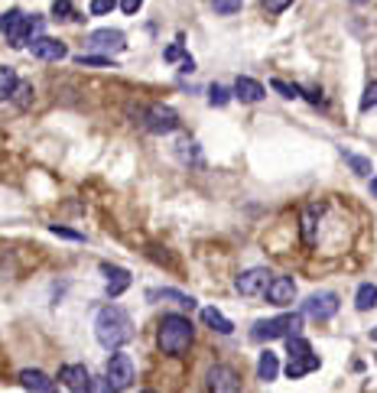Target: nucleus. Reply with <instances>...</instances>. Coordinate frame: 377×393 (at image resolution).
I'll return each mask as SVG.
<instances>
[{"label": "nucleus", "instance_id": "obj_36", "mask_svg": "<svg viewBox=\"0 0 377 393\" xmlns=\"http://www.w3.org/2000/svg\"><path fill=\"white\" fill-rule=\"evenodd\" d=\"M163 59H166V62H176V59H186V52H182V46L176 43V46H170L166 52H163Z\"/></svg>", "mask_w": 377, "mask_h": 393}, {"label": "nucleus", "instance_id": "obj_30", "mask_svg": "<svg viewBox=\"0 0 377 393\" xmlns=\"http://www.w3.org/2000/svg\"><path fill=\"white\" fill-rule=\"evenodd\" d=\"M270 88H274V91H280L283 98H300V94H302L296 84H286L283 78H274V82H270Z\"/></svg>", "mask_w": 377, "mask_h": 393}, {"label": "nucleus", "instance_id": "obj_38", "mask_svg": "<svg viewBox=\"0 0 377 393\" xmlns=\"http://www.w3.org/2000/svg\"><path fill=\"white\" fill-rule=\"evenodd\" d=\"M371 195H374V198H377V176H374V179H371Z\"/></svg>", "mask_w": 377, "mask_h": 393}, {"label": "nucleus", "instance_id": "obj_37", "mask_svg": "<svg viewBox=\"0 0 377 393\" xmlns=\"http://www.w3.org/2000/svg\"><path fill=\"white\" fill-rule=\"evenodd\" d=\"M140 7H143V0H121V10L127 13V17H133Z\"/></svg>", "mask_w": 377, "mask_h": 393}, {"label": "nucleus", "instance_id": "obj_18", "mask_svg": "<svg viewBox=\"0 0 377 393\" xmlns=\"http://www.w3.org/2000/svg\"><path fill=\"white\" fill-rule=\"evenodd\" d=\"M377 306V286L374 283H361L358 292H355V309L358 312H368Z\"/></svg>", "mask_w": 377, "mask_h": 393}, {"label": "nucleus", "instance_id": "obj_41", "mask_svg": "<svg viewBox=\"0 0 377 393\" xmlns=\"http://www.w3.org/2000/svg\"><path fill=\"white\" fill-rule=\"evenodd\" d=\"M140 393H156V390H140Z\"/></svg>", "mask_w": 377, "mask_h": 393}, {"label": "nucleus", "instance_id": "obj_11", "mask_svg": "<svg viewBox=\"0 0 377 393\" xmlns=\"http://www.w3.org/2000/svg\"><path fill=\"white\" fill-rule=\"evenodd\" d=\"M29 52L36 59H43V62H59V59L68 56L66 43H59V39H52V36H36L29 43Z\"/></svg>", "mask_w": 377, "mask_h": 393}, {"label": "nucleus", "instance_id": "obj_19", "mask_svg": "<svg viewBox=\"0 0 377 393\" xmlns=\"http://www.w3.org/2000/svg\"><path fill=\"white\" fill-rule=\"evenodd\" d=\"M276 374H280V361H276L274 351H264L260 361H257V377L260 380H276Z\"/></svg>", "mask_w": 377, "mask_h": 393}, {"label": "nucleus", "instance_id": "obj_5", "mask_svg": "<svg viewBox=\"0 0 377 393\" xmlns=\"http://www.w3.org/2000/svg\"><path fill=\"white\" fill-rule=\"evenodd\" d=\"M104 377H108V384H111L114 390H127V387L133 384V361H131V355L114 351L111 361H108V371H104Z\"/></svg>", "mask_w": 377, "mask_h": 393}, {"label": "nucleus", "instance_id": "obj_17", "mask_svg": "<svg viewBox=\"0 0 377 393\" xmlns=\"http://www.w3.org/2000/svg\"><path fill=\"white\" fill-rule=\"evenodd\" d=\"M202 322H205L212 332H218V335H231V332H235V322H231V318H225L218 309H212V306H208V309H202Z\"/></svg>", "mask_w": 377, "mask_h": 393}, {"label": "nucleus", "instance_id": "obj_8", "mask_svg": "<svg viewBox=\"0 0 377 393\" xmlns=\"http://www.w3.org/2000/svg\"><path fill=\"white\" fill-rule=\"evenodd\" d=\"M270 280H274V273L267 270V267H254V270H244L237 276L235 290L241 292V296H260V292H267Z\"/></svg>", "mask_w": 377, "mask_h": 393}, {"label": "nucleus", "instance_id": "obj_26", "mask_svg": "<svg viewBox=\"0 0 377 393\" xmlns=\"http://www.w3.org/2000/svg\"><path fill=\"white\" fill-rule=\"evenodd\" d=\"M212 7H215V13H221V17H231V13H237V10L244 7V0H212Z\"/></svg>", "mask_w": 377, "mask_h": 393}, {"label": "nucleus", "instance_id": "obj_23", "mask_svg": "<svg viewBox=\"0 0 377 393\" xmlns=\"http://www.w3.org/2000/svg\"><path fill=\"white\" fill-rule=\"evenodd\" d=\"M150 296L170 299V302H176V306H182V309H195V299H192V296H182V292H176V290H160V292H150Z\"/></svg>", "mask_w": 377, "mask_h": 393}, {"label": "nucleus", "instance_id": "obj_28", "mask_svg": "<svg viewBox=\"0 0 377 393\" xmlns=\"http://www.w3.org/2000/svg\"><path fill=\"white\" fill-rule=\"evenodd\" d=\"M228 101H231V94H228L221 84H212V88H208V104H212V107H225Z\"/></svg>", "mask_w": 377, "mask_h": 393}, {"label": "nucleus", "instance_id": "obj_25", "mask_svg": "<svg viewBox=\"0 0 377 393\" xmlns=\"http://www.w3.org/2000/svg\"><path fill=\"white\" fill-rule=\"evenodd\" d=\"M52 20H75L72 0H52Z\"/></svg>", "mask_w": 377, "mask_h": 393}, {"label": "nucleus", "instance_id": "obj_1", "mask_svg": "<svg viewBox=\"0 0 377 393\" xmlns=\"http://www.w3.org/2000/svg\"><path fill=\"white\" fill-rule=\"evenodd\" d=\"M94 335H98L101 348H108V351H121V348L133 338L131 316H127L121 306H104V309L94 316Z\"/></svg>", "mask_w": 377, "mask_h": 393}, {"label": "nucleus", "instance_id": "obj_34", "mask_svg": "<svg viewBox=\"0 0 377 393\" xmlns=\"http://www.w3.org/2000/svg\"><path fill=\"white\" fill-rule=\"evenodd\" d=\"M88 393H114V387L108 384V377H91V387Z\"/></svg>", "mask_w": 377, "mask_h": 393}, {"label": "nucleus", "instance_id": "obj_22", "mask_svg": "<svg viewBox=\"0 0 377 393\" xmlns=\"http://www.w3.org/2000/svg\"><path fill=\"white\" fill-rule=\"evenodd\" d=\"M33 98H36V88H33L29 82H20L17 91H13V104H17L20 111H27L29 104H33Z\"/></svg>", "mask_w": 377, "mask_h": 393}, {"label": "nucleus", "instance_id": "obj_35", "mask_svg": "<svg viewBox=\"0 0 377 393\" xmlns=\"http://www.w3.org/2000/svg\"><path fill=\"white\" fill-rule=\"evenodd\" d=\"M286 7H293V0H264V10H267V13H283Z\"/></svg>", "mask_w": 377, "mask_h": 393}, {"label": "nucleus", "instance_id": "obj_10", "mask_svg": "<svg viewBox=\"0 0 377 393\" xmlns=\"http://www.w3.org/2000/svg\"><path fill=\"white\" fill-rule=\"evenodd\" d=\"M59 384H66L68 393H88L91 374H88L85 364H66V367H59Z\"/></svg>", "mask_w": 377, "mask_h": 393}, {"label": "nucleus", "instance_id": "obj_6", "mask_svg": "<svg viewBox=\"0 0 377 393\" xmlns=\"http://www.w3.org/2000/svg\"><path fill=\"white\" fill-rule=\"evenodd\" d=\"M205 390L208 393H241V377H237L235 367L215 364L205 374Z\"/></svg>", "mask_w": 377, "mask_h": 393}, {"label": "nucleus", "instance_id": "obj_14", "mask_svg": "<svg viewBox=\"0 0 377 393\" xmlns=\"http://www.w3.org/2000/svg\"><path fill=\"white\" fill-rule=\"evenodd\" d=\"M235 98H237L241 104H257L260 98H264V84L254 82V78H244V75H241V78L235 82Z\"/></svg>", "mask_w": 377, "mask_h": 393}, {"label": "nucleus", "instance_id": "obj_3", "mask_svg": "<svg viewBox=\"0 0 377 393\" xmlns=\"http://www.w3.org/2000/svg\"><path fill=\"white\" fill-rule=\"evenodd\" d=\"M302 328V316L300 312H293V316H276V318H264V322H257L251 338L254 341H274V338H290V335H300Z\"/></svg>", "mask_w": 377, "mask_h": 393}, {"label": "nucleus", "instance_id": "obj_16", "mask_svg": "<svg viewBox=\"0 0 377 393\" xmlns=\"http://www.w3.org/2000/svg\"><path fill=\"white\" fill-rule=\"evenodd\" d=\"M104 273H108V296H111V299H117V296L131 286V273L117 270V267H104Z\"/></svg>", "mask_w": 377, "mask_h": 393}, {"label": "nucleus", "instance_id": "obj_13", "mask_svg": "<svg viewBox=\"0 0 377 393\" xmlns=\"http://www.w3.org/2000/svg\"><path fill=\"white\" fill-rule=\"evenodd\" d=\"M20 384L27 387L29 393H56V380H49V374H43L36 367L20 371Z\"/></svg>", "mask_w": 377, "mask_h": 393}, {"label": "nucleus", "instance_id": "obj_32", "mask_svg": "<svg viewBox=\"0 0 377 393\" xmlns=\"http://www.w3.org/2000/svg\"><path fill=\"white\" fill-rule=\"evenodd\" d=\"M117 3H121V0H91V13L94 17H104V13H111Z\"/></svg>", "mask_w": 377, "mask_h": 393}, {"label": "nucleus", "instance_id": "obj_15", "mask_svg": "<svg viewBox=\"0 0 377 393\" xmlns=\"http://www.w3.org/2000/svg\"><path fill=\"white\" fill-rule=\"evenodd\" d=\"M319 355H309V357H293L290 364H286V377L290 380H300V377L312 374V371H319Z\"/></svg>", "mask_w": 377, "mask_h": 393}, {"label": "nucleus", "instance_id": "obj_12", "mask_svg": "<svg viewBox=\"0 0 377 393\" xmlns=\"http://www.w3.org/2000/svg\"><path fill=\"white\" fill-rule=\"evenodd\" d=\"M267 302H270V306H290L293 299H296V283L290 280V276H274V280H270V286H267Z\"/></svg>", "mask_w": 377, "mask_h": 393}, {"label": "nucleus", "instance_id": "obj_21", "mask_svg": "<svg viewBox=\"0 0 377 393\" xmlns=\"http://www.w3.org/2000/svg\"><path fill=\"white\" fill-rule=\"evenodd\" d=\"M286 351H290V361H293V357H309L312 355V345L302 335H290V338H286Z\"/></svg>", "mask_w": 377, "mask_h": 393}, {"label": "nucleus", "instance_id": "obj_27", "mask_svg": "<svg viewBox=\"0 0 377 393\" xmlns=\"http://www.w3.org/2000/svg\"><path fill=\"white\" fill-rule=\"evenodd\" d=\"M345 163H348L358 176H371V159H364V156H355V153H345Z\"/></svg>", "mask_w": 377, "mask_h": 393}, {"label": "nucleus", "instance_id": "obj_33", "mask_svg": "<svg viewBox=\"0 0 377 393\" xmlns=\"http://www.w3.org/2000/svg\"><path fill=\"white\" fill-rule=\"evenodd\" d=\"M49 231L56 237H66V241H85V235H78V231H68V228H59V225H49Z\"/></svg>", "mask_w": 377, "mask_h": 393}, {"label": "nucleus", "instance_id": "obj_2", "mask_svg": "<svg viewBox=\"0 0 377 393\" xmlns=\"http://www.w3.org/2000/svg\"><path fill=\"white\" fill-rule=\"evenodd\" d=\"M192 345V322L186 316H163L160 322V351L182 357Z\"/></svg>", "mask_w": 377, "mask_h": 393}, {"label": "nucleus", "instance_id": "obj_24", "mask_svg": "<svg viewBox=\"0 0 377 393\" xmlns=\"http://www.w3.org/2000/svg\"><path fill=\"white\" fill-rule=\"evenodd\" d=\"M302 241L316 244V208H306V215H302Z\"/></svg>", "mask_w": 377, "mask_h": 393}, {"label": "nucleus", "instance_id": "obj_7", "mask_svg": "<svg viewBox=\"0 0 377 393\" xmlns=\"http://www.w3.org/2000/svg\"><path fill=\"white\" fill-rule=\"evenodd\" d=\"M143 124H147V131L153 133H172L179 127V114L172 111L170 104H153L143 111Z\"/></svg>", "mask_w": 377, "mask_h": 393}, {"label": "nucleus", "instance_id": "obj_29", "mask_svg": "<svg viewBox=\"0 0 377 393\" xmlns=\"http://www.w3.org/2000/svg\"><path fill=\"white\" fill-rule=\"evenodd\" d=\"M75 62H78V66H94V68H108V66L114 68V62H111V59H104V56H88V52H82V56H75Z\"/></svg>", "mask_w": 377, "mask_h": 393}, {"label": "nucleus", "instance_id": "obj_20", "mask_svg": "<svg viewBox=\"0 0 377 393\" xmlns=\"http://www.w3.org/2000/svg\"><path fill=\"white\" fill-rule=\"evenodd\" d=\"M17 68L10 66H0V101H7V98H13V91H17Z\"/></svg>", "mask_w": 377, "mask_h": 393}, {"label": "nucleus", "instance_id": "obj_39", "mask_svg": "<svg viewBox=\"0 0 377 393\" xmlns=\"http://www.w3.org/2000/svg\"><path fill=\"white\" fill-rule=\"evenodd\" d=\"M371 341H377V328H371Z\"/></svg>", "mask_w": 377, "mask_h": 393}, {"label": "nucleus", "instance_id": "obj_40", "mask_svg": "<svg viewBox=\"0 0 377 393\" xmlns=\"http://www.w3.org/2000/svg\"><path fill=\"white\" fill-rule=\"evenodd\" d=\"M351 3H368V0H351Z\"/></svg>", "mask_w": 377, "mask_h": 393}, {"label": "nucleus", "instance_id": "obj_4", "mask_svg": "<svg viewBox=\"0 0 377 393\" xmlns=\"http://www.w3.org/2000/svg\"><path fill=\"white\" fill-rule=\"evenodd\" d=\"M85 49H88V56L101 52L104 59H111V52H124V49H127V39H124L121 29L104 27V29H94V33H88Z\"/></svg>", "mask_w": 377, "mask_h": 393}, {"label": "nucleus", "instance_id": "obj_9", "mask_svg": "<svg viewBox=\"0 0 377 393\" xmlns=\"http://www.w3.org/2000/svg\"><path fill=\"white\" fill-rule=\"evenodd\" d=\"M339 296L335 292H316V296H309V299L302 302V312L309 318H316V322H329L335 312H339Z\"/></svg>", "mask_w": 377, "mask_h": 393}, {"label": "nucleus", "instance_id": "obj_31", "mask_svg": "<svg viewBox=\"0 0 377 393\" xmlns=\"http://www.w3.org/2000/svg\"><path fill=\"white\" fill-rule=\"evenodd\" d=\"M377 107V82H371L364 88V98H361V111H374Z\"/></svg>", "mask_w": 377, "mask_h": 393}]
</instances>
